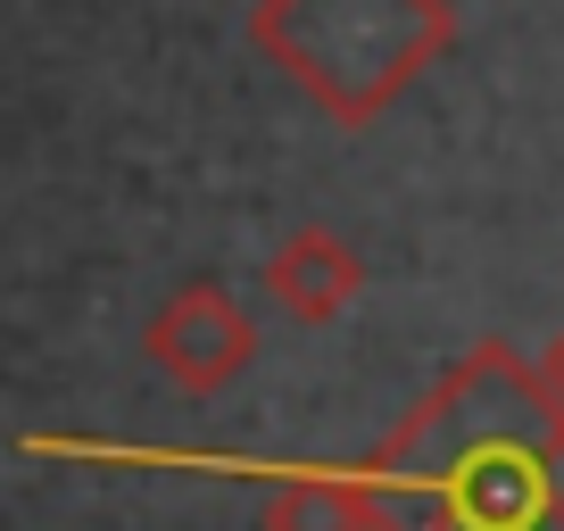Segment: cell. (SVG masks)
<instances>
[{"mask_svg": "<svg viewBox=\"0 0 564 531\" xmlns=\"http://www.w3.org/2000/svg\"><path fill=\"white\" fill-rule=\"evenodd\" d=\"M382 531H564V408L540 357L481 340L373 448Z\"/></svg>", "mask_w": 564, "mask_h": 531, "instance_id": "obj_1", "label": "cell"}, {"mask_svg": "<svg viewBox=\"0 0 564 531\" xmlns=\"http://www.w3.org/2000/svg\"><path fill=\"white\" fill-rule=\"evenodd\" d=\"M249 42L333 124L366 133L457 42V18H448V0H258Z\"/></svg>", "mask_w": 564, "mask_h": 531, "instance_id": "obj_2", "label": "cell"}, {"mask_svg": "<svg viewBox=\"0 0 564 531\" xmlns=\"http://www.w3.org/2000/svg\"><path fill=\"white\" fill-rule=\"evenodd\" d=\"M265 531H382V481L357 474H282L265 490Z\"/></svg>", "mask_w": 564, "mask_h": 531, "instance_id": "obj_5", "label": "cell"}, {"mask_svg": "<svg viewBox=\"0 0 564 531\" xmlns=\"http://www.w3.org/2000/svg\"><path fill=\"white\" fill-rule=\"evenodd\" d=\"M265 291H274V307L291 324H333L340 307L366 291V266H357V249L340 241L333 225H300L265 258Z\"/></svg>", "mask_w": 564, "mask_h": 531, "instance_id": "obj_4", "label": "cell"}, {"mask_svg": "<svg viewBox=\"0 0 564 531\" xmlns=\"http://www.w3.org/2000/svg\"><path fill=\"white\" fill-rule=\"evenodd\" d=\"M540 382H547V399L564 408V333H556V340L540 349Z\"/></svg>", "mask_w": 564, "mask_h": 531, "instance_id": "obj_6", "label": "cell"}, {"mask_svg": "<svg viewBox=\"0 0 564 531\" xmlns=\"http://www.w3.org/2000/svg\"><path fill=\"white\" fill-rule=\"evenodd\" d=\"M141 349H150V366H159L166 382H183V390H225L232 373L258 357V333H249L241 300H232L225 283H183L175 300L150 316Z\"/></svg>", "mask_w": 564, "mask_h": 531, "instance_id": "obj_3", "label": "cell"}]
</instances>
